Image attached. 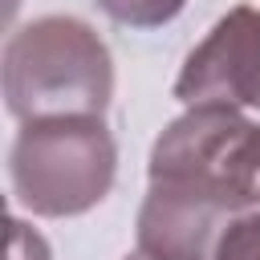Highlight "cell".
<instances>
[{"mask_svg":"<svg viewBox=\"0 0 260 260\" xmlns=\"http://www.w3.org/2000/svg\"><path fill=\"white\" fill-rule=\"evenodd\" d=\"M98 8L126 28H162L187 8V0H98Z\"/></svg>","mask_w":260,"mask_h":260,"instance_id":"cell-6","label":"cell"},{"mask_svg":"<svg viewBox=\"0 0 260 260\" xmlns=\"http://www.w3.org/2000/svg\"><path fill=\"white\" fill-rule=\"evenodd\" d=\"M240 219L232 203L191 183L150 179L138 207V252L150 260H215L223 232Z\"/></svg>","mask_w":260,"mask_h":260,"instance_id":"cell-5","label":"cell"},{"mask_svg":"<svg viewBox=\"0 0 260 260\" xmlns=\"http://www.w3.org/2000/svg\"><path fill=\"white\" fill-rule=\"evenodd\" d=\"M260 126L232 106H187L150 146L146 179L191 183L219 195L240 215L256 207Z\"/></svg>","mask_w":260,"mask_h":260,"instance_id":"cell-3","label":"cell"},{"mask_svg":"<svg viewBox=\"0 0 260 260\" xmlns=\"http://www.w3.org/2000/svg\"><path fill=\"white\" fill-rule=\"evenodd\" d=\"M8 260H53L45 236L20 215H8Z\"/></svg>","mask_w":260,"mask_h":260,"instance_id":"cell-8","label":"cell"},{"mask_svg":"<svg viewBox=\"0 0 260 260\" xmlns=\"http://www.w3.org/2000/svg\"><path fill=\"white\" fill-rule=\"evenodd\" d=\"M118 175V146L106 118L24 122L8 150V179L20 207L45 219L93 211Z\"/></svg>","mask_w":260,"mask_h":260,"instance_id":"cell-2","label":"cell"},{"mask_svg":"<svg viewBox=\"0 0 260 260\" xmlns=\"http://www.w3.org/2000/svg\"><path fill=\"white\" fill-rule=\"evenodd\" d=\"M114 57L81 16L53 12L20 24L4 45V106L24 122L106 118Z\"/></svg>","mask_w":260,"mask_h":260,"instance_id":"cell-1","label":"cell"},{"mask_svg":"<svg viewBox=\"0 0 260 260\" xmlns=\"http://www.w3.org/2000/svg\"><path fill=\"white\" fill-rule=\"evenodd\" d=\"M122 260H150V256H146V252H138V248H134V252H130V256H122Z\"/></svg>","mask_w":260,"mask_h":260,"instance_id":"cell-9","label":"cell"},{"mask_svg":"<svg viewBox=\"0 0 260 260\" xmlns=\"http://www.w3.org/2000/svg\"><path fill=\"white\" fill-rule=\"evenodd\" d=\"M175 98L183 106L260 110V8H228L207 37L187 53Z\"/></svg>","mask_w":260,"mask_h":260,"instance_id":"cell-4","label":"cell"},{"mask_svg":"<svg viewBox=\"0 0 260 260\" xmlns=\"http://www.w3.org/2000/svg\"><path fill=\"white\" fill-rule=\"evenodd\" d=\"M256 207H260V167H256Z\"/></svg>","mask_w":260,"mask_h":260,"instance_id":"cell-10","label":"cell"},{"mask_svg":"<svg viewBox=\"0 0 260 260\" xmlns=\"http://www.w3.org/2000/svg\"><path fill=\"white\" fill-rule=\"evenodd\" d=\"M215 260H260V211H244L223 232Z\"/></svg>","mask_w":260,"mask_h":260,"instance_id":"cell-7","label":"cell"}]
</instances>
